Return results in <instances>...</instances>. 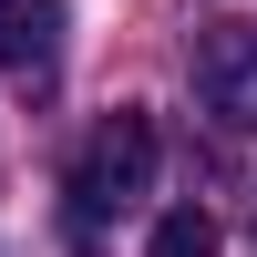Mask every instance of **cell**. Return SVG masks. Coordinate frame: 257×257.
<instances>
[{"instance_id": "obj_2", "label": "cell", "mask_w": 257, "mask_h": 257, "mask_svg": "<svg viewBox=\"0 0 257 257\" xmlns=\"http://www.w3.org/2000/svg\"><path fill=\"white\" fill-rule=\"evenodd\" d=\"M196 93H206V113H216L226 134H257V31L247 21L196 31Z\"/></svg>"}, {"instance_id": "obj_4", "label": "cell", "mask_w": 257, "mask_h": 257, "mask_svg": "<svg viewBox=\"0 0 257 257\" xmlns=\"http://www.w3.org/2000/svg\"><path fill=\"white\" fill-rule=\"evenodd\" d=\"M144 257H216V216L206 206H165L155 237H144Z\"/></svg>"}, {"instance_id": "obj_1", "label": "cell", "mask_w": 257, "mask_h": 257, "mask_svg": "<svg viewBox=\"0 0 257 257\" xmlns=\"http://www.w3.org/2000/svg\"><path fill=\"white\" fill-rule=\"evenodd\" d=\"M144 185H155V123L144 113H103L93 144H82V165H72L82 216H113V206H134Z\"/></svg>"}, {"instance_id": "obj_3", "label": "cell", "mask_w": 257, "mask_h": 257, "mask_svg": "<svg viewBox=\"0 0 257 257\" xmlns=\"http://www.w3.org/2000/svg\"><path fill=\"white\" fill-rule=\"evenodd\" d=\"M62 52V0H0V72H41Z\"/></svg>"}]
</instances>
